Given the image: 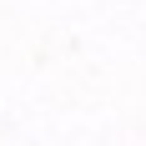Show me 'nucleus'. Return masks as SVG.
Listing matches in <instances>:
<instances>
[]
</instances>
